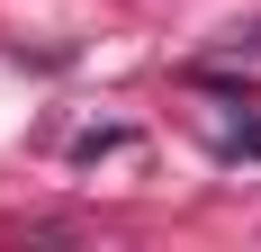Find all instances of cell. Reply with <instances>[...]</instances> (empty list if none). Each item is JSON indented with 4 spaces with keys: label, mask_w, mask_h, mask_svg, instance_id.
Instances as JSON below:
<instances>
[]
</instances>
